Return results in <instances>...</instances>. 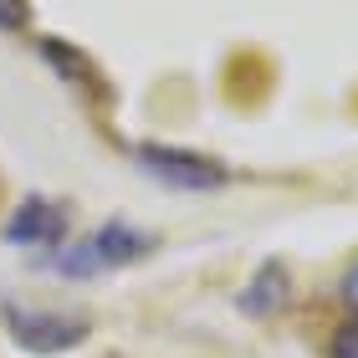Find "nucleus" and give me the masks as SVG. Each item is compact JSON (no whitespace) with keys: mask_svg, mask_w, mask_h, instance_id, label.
Wrapping results in <instances>:
<instances>
[{"mask_svg":"<svg viewBox=\"0 0 358 358\" xmlns=\"http://www.w3.org/2000/svg\"><path fill=\"white\" fill-rule=\"evenodd\" d=\"M343 302L358 313V266H348V276H343Z\"/></svg>","mask_w":358,"mask_h":358,"instance_id":"obj_9","label":"nucleus"},{"mask_svg":"<svg viewBox=\"0 0 358 358\" xmlns=\"http://www.w3.org/2000/svg\"><path fill=\"white\" fill-rule=\"evenodd\" d=\"M62 236H67V210H62L57 200H41V194L21 200L15 215H10V225H6L10 246H57Z\"/></svg>","mask_w":358,"mask_h":358,"instance_id":"obj_4","label":"nucleus"},{"mask_svg":"<svg viewBox=\"0 0 358 358\" xmlns=\"http://www.w3.org/2000/svg\"><path fill=\"white\" fill-rule=\"evenodd\" d=\"M26 26H31L26 0H0V31H26Z\"/></svg>","mask_w":358,"mask_h":358,"instance_id":"obj_6","label":"nucleus"},{"mask_svg":"<svg viewBox=\"0 0 358 358\" xmlns=\"http://www.w3.org/2000/svg\"><path fill=\"white\" fill-rule=\"evenodd\" d=\"M138 164L149 169L159 185L169 189H185V194H205V189H220L225 179V164H215V159L205 154H189V149H159V143H149V149H138Z\"/></svg>","mask_w":358,"mask_h":358,"instance_id":"obj_2","label":"nucleus"},{"mask_svg":"<svg viewBox=\"0 0 358 358\" xmlns=\"http://www.w3.org/2000/svg\"><path fill=\"white\" fill-rule=\"evenodd\" d=\"M10 338L21 343L26 353L36 358H52V353H67L87 338V317L77 313H26V307H15V313L6 317Z\"/></svg>","mask_w":358,"mask_h":358,"instance_id":"obj_3","label":"nucleus"},{"mask_svg":"<svg viewBox=\"0 0 358 358\" xmlns=\"http://www.w3.org/2000/svg\"><path fill=\"white\" fill-rule=\"evenodd\" d=\"M154 251V236L143 231H128V225H103V231H92L87 241H77V246H67L57 256L62 271L72 276H87V271H103V266H128L138 262V256Z\"/></svg>","mask_w":358,"mask_h":358,"instance_id":"obj_1","label":"nucleus"},{"mask_svg":"<svg viewBox=\"0 0 358 358\" xmlns=\"http://www.w3.org/2000/svg\"><path fill=\"white\" fill-rule=\"evenodd\" d=\"M333 358H358V317L338 328V338H333Z\"/></svg>","mask_w":358,"mask_h":358,"instance_id":"obj_7","label":"nucleus"},{"mask_svg":"<svg viewBox=\"0 0 358 358\" xmlns=\"http://www.w3.org/2000/svg\"><path fill=\"white\" fill-rule=\"evenodd\" d=\"M282 297H287V276L276 271V266H266V271L251 282V292H246L241 302H246V313H262V317H266V313H271V307L282 302Z\"/></svg>","mask_w":358,"mask_h":358,"instance_id":"obj_5","label":"nucleus"},{"mask_svg":"<svg viewBox=\"0 0 358 358\" xmlns=\"http://www.w3.org/2000/svg\"><path fill=\"white\" fill-rule=\"evenodd\" d=\"M46 57H57V62H62V57H67V46H46ZM67 77H72V83H92V67H87V62H72V72H67Z\"/></svg>","mask_w":358,"mask_h":358,"instance_id":"obj_8","label":"nucleus"}]
</instances>
